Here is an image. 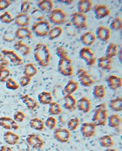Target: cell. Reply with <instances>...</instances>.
I'll list each match as a JSON object with an SVG mask.
<instances>
[{"mask_svg": "<svg viewBox=\"0 0 122 151\" xmlns=\"http://www.w3.org/2000/svg\"><path fill=\"white\" fill-rule=\"evenodd\" d=\"M97 126L93 122H84L80 127V133L86 138H90L94 137L96 133Z\"/></svg>", "mask_w": 122, "mask_h": 151, "instance_id": "10", "label": "cell"}, {"mask_svg": "<svg viewBox=\"0 0 122 151\" xmlns=\"http://www.w3.org/2000/svg\"><path fill=\"white\" fill-rule=\"evenodd\" d=\"M104 151H117V150L116 149L110 147V148H108V149H105Z\"/></svg>", "mask_w": 122, "mask_h": 151, "instance_id": "56", "label": "cell"}, {"mask_svg": "<svg viewBox=\"0 0 122 151\" xmlns=\"http://www.w3.org/2000/svg\"><path fill=\"white\" fill-rule=\"evenodd\" d=\"M56 54L60 59L68 57V52L63 46H58L56 50Z\"/></svg>", "mask_w": 122, "mask_h": 151, "instance_id": "47", "label": "cell"}, {"mask_svg": "<svg viewBox=\"0 0 122 151\" xmlns=\"http://www.w3.org/2000/svg\"><path fill=\"white\" fill-rule=\"evenodd\" d=\"M31 16L34 18L35 20L37 22H40L44 20V18L45 17V14L43 13L42 11H40L38 8L35 9L31 12Z\"/></svg>", "mask_w": 122, "mask_h": 151, "instance_id": "45", "label": "cell"}, {"mask_svg": "<svg viewBox=\"0 0 122 151\" xmlns=\"http://www.w3.org/2000/svg\"><path fill=\"white\" fill-rule=\"evenodd\" d=\"M37 98H38L39 102L42 105H49L53 101V96L52 94L50 92L46 91L40 92L37 96Z\"/></svg>", "mask_w": 122, "mask_h": 151, "instance_id": "27", "label": "cell"}, {"mask_svg": "<svg viewBox=\"0 0 122 151\" xmlns=\"http://www.w3.org/2000/svg\"><path fill=\"white\" fill-rule=\"evenodd\" d=\"M31 9V3L29 1H23L20 6V12L22 14H27Z\"/></svg>", "mask_w": 122, "mask_h": 151, "instance_id": "48", "label": "cell"}, {"mask_svg": "<svg viewBox=\"0 0 122 151\" xmlns=\"http://www.w3.org/2000/svg\"><path fill=\"white\" fill-rule=\"evenodd\" d=\"M17 151H24V150H17Z\"/></svg>", "mask_w": 122, "mask_h": 151, "instance_id": "57", "label": "cell"}, {"mask_svg": "<svg viewBox=\"0 0 122 151\" xmlns=\"http://www.w3.org/2000/svg\"><path fill=\"white\" fill-rule=\"evenodd\" d=\"M92 96L97 99H102L106 96V89L103 85H95L92 90Z\"/></svg>", "mask_w": 122, "mask_h": 151, "instance_id": "29", "label": "cell"}, {"mask_svg": "<svg viewBox=\"0 0 122 151\" xmlns=\"http://www.w3.org/2000/svg\"><path fill=\"white\" fill-rule=\"evenodd\" d=\"M108 117L107 106L105 103H101L95 107L94 113L92 118V122L97 127L105 126L107 124Z\"/></svg>", "mask_w": 122, "mask_h": 151, "instance_id": "2", "label": "cell"}, {"mask_svg": "<svg viewBox=\"0 0 122 151\" xmlns=\"http://www.w3.org/2000/svg\"><path fill=\"white\" fill-rule=\"evenodd\" d=\"M26 142L29 146L35 149L42 148L45 145L43 139L39 135L34 134L28 135L26 138Z\"/></svg>", "mask_w": 122, "mask_h": 151, "instance_id": "11", "label": "cell"}, {"mask_svg": "<svg viewBox=\"0 0 122 151\" xmlns=\"http://www.w3.org/2000/svg\"><path fill=\"white\" fill-rule=\"evenodd\" d=\"M51 29V24L48 20L37 22L31 27V31L36 36L44 37L48 35Z\"/></svg>", "mask_w": 122, "mask_h": 151, "instance_id": "3", "label": "cell"}, {"mask_svg": "<svg viewBox=\"0 0 122 151\" xmlns=\"http://www.w3.org/2000/svg\"><path fill=\"white\" fill-rule=\"evenodd\" d=\"M79 87V83L74 81V80H70L67 84L65 85L64 88V91L65 94H70L72 95L75 91H76Z\"/></svg>", "mask_w": 122, "mask_h": 151, "instance_id": "34", "label": "cell"}, {"mask_svg": "<svg viewBox=\"0 0 122 151\" xmlns=\"http://www.w3.org/2000/svg\"><path fill=\"white\" fill-rule=\"evenodd\" d=\"M11 2L9 0H0V11H3L11 6Z\"/></svg>", "mask_w": 122, "mask_h": 151, "instance_id": "51", "label": "cell"}, {"mask_svg": "<svg viewBox=\"0 0 122 151\" xmlns=\"http://www.w3.org/2000/svg\"><path fill=\"white\" fill-rule=\"evenodd\" d=\"M121 54H122L121 49H120L119 51H118V54H117V57H118V60H119V62H120V63L121 64L122 63V56H121Z\"/></svg>", "mask_w": 122, "mask_h": 151, "instance_id": "55", "label": "cell"}, {"mask_svg": "<svg viewBox=\"0 0 122 151\" xmlns=\"http://www.w3.org/2000/svg\"><path fill=\"white\" fill-rule=\"evenodd\" d=\"M0 22L4 24H10L14 22V18L8 11H6L0 15Z\"/></svg>", "mask_w": 122, "mask_h": 151, "instance_id": "43", "label": "cell"}, {"mask_svg": "<svg viewBox=\"0 0 122 151\" xmlns=\"http://www.w3.org/2000/svg\"><path fill=\"white\" fill-rule=\"evenodd\" d=\"M77 100L70 94H65L64 98L63 107L69 111H73L76 109Z\"/></svg>", "mask_w": 122, "mask_h": 151, "instance_id": "25", "label": "cell"}, {"mask_svg": "<svg viewBox=\"0 0 122 151\" xmlns=\"http://www.w3.org/2000/svg\"><path fill=\"white\" fill-rule=\"evenodd\" d=\"M58 71L64 76L69 77L73 75V67L71 60L69 57L59 60L58 63Z\"/></svg>", "mask_w": 122, "mask_h": 151, "instance_id": "5", "label": "cell"}, {"mask_svg": "<svg viewBox=\"0 0 122 151\" xmlns=\"http://www.w3.org/2000/svg\"><path fill=\"white\" fill-rule=\"evenodd\" d=\"M62 28L59 26H56L53 28H51L47 35L48 39L51 41H53L55 39H58L62 35Z\"/></svg>", "mask_w": 122, "mask_h": 151, "instance_id": "36", "label": "cell"}, {"mask_svg": "<svg viewBox=\"0 0 122 151\" xmlns=\"http://www.w3.org/2000/svg\"><path fill=\"white\" fill-rule=\"evenodd\" d=\"M110 29L115 31H120L122 28V20L121 18L120 17H116L113 20H112L111 23L109 25Z\"/></svg>", "mask_w": 122, "mask_h": 151, "instance_id": "41", "label": "cell"}, {"mask_svg": "<svg viewBox=\"0 0 122 151\" xmlns=\"http://www.w3.org/2000/svg\"><path fill=\"white\" fill-rule=\"evenodd\" d=\"M31 18L27 14H18L14 18V22L18 27H27L30 23Z\"/></svg>", "mask_w": 122, "mask_h": 151, "instance_id": "17", "label": "cell"}, {"mask_svg": "<svg viewBox=\"0 0 122 151\" xmlns=\"http://www.w3.org/2000/svg\"><path fill=\"white\" fill-rule=\"evenodd\" d=\"M6 87L8 90H17L20 88V85L18 84L15 80L12 78H9L6 82Z\"/></svg>", "mask_w": 122, "mask_h": 151, "instance_id": "42", "label": "cell"}, {"mask_svg": "<svg viewBox=\"0 0 122 151\" xmlns=\"http://www.w3.org/2000/svg\"><path fill=\"white\" fill-rule=\"evenodd\" d=\"M108 87L112 90H117L122 86V80L120 77L116 75H110L107 78Z\"/></svg>", "mask_w": 122, "mask_h": 151, "instance_id": "18", "label": "cell"}, {"mask_svg": "<svg viewBox=\"0 0 122 151\" xmlns=\"http://www.w3.org/2000/svg\"><path fill=\"white\" fill-rule=\"evenodd\" d=\"M1 54L5 58L8 59L11 63L14 66H20L22 65L23 60L20 57L18 56L15 51L8 50H1Z\"/></svg>", "mask_w": 122, "mask_h": 151, "instance_id": "13", "label": "cell"}, {"mask_svg": "<svg viewBox=\"0 0 122 151\" xmlns=\"http://www.w3.org/2000/svg\"><path fill=\"white\" fill-rule=\"evenodd\" d=\"M34 58L42 67H46L50 65L51 60L50 51L43 43L36 44L34 49Z\"/></svg>", "mask_w": 122, "mask_h": 151, "instance_id": "1", "label": "cell"}, {"mask_svg": "<svg viewBox=\"0 0 122 151\" xmlns=\"http://www.w3.org/2000/svg\"><path fill=\"white\" fill-rule=\"evenodd\" d=\"M95 37L102 42H107L110 37V31L104 26H98L95 31Z\"/></svg>", "mask_w": 122, "mask_h": 151, "instance_id": "15", "label": "cell"}, {"mask_svg": "<svg viewBox=\"0 0 122 151\" xmlns=\"http://www.w3.org/2000/svg\"><path fill=\"white\" fill-rule=\"evenodd\" d=\"M37 8L44 14H50L53 10V2L51 0H41L37 3Z\"/></svg>", "mask_w": 122, "mask_h": 151, "instance_id": "24", "label": "cell"}, {"mask_svg": "<svg viewBox=\"0 0 122 151\" xmlns=\"http://www.w3.org/2000/svg\"><path fill=\"white\" fill-rule=\"evenodd\" d=\"M93 7V3L90 0H79L77 3L78 12L84 14L89 13Z\"/></svg>", "mask_w": 122, "mask_h": 151, "instance_id": "23", "label": "cell"}, {"mask_svg": "<svg viewBox=\"0 0 122 151\" xmlns=\"http://www.w3.org/2000/svg\"><path fill=\"white\" fill-rule=\"evenodd\" d=\"M95 35L91 31H87L84 32L80 37V41L83 45L85 46V47L92 46L95 43Z\"/></svg>", "mask_w": 122, "mask_h": 151, "instance_id": "21", "label": "cell"}, {"mask_svg": "<svg viewBox=\"0 0 122 151\" xmlns=\"http://www.w3.org/2000/svg\"><path fill=\"white\" fill-rule=\"evenodd\" d=\"M98 143L101 147L108 149L114 146V141L110 135H105L98 139Z\"/></svg>", "mask_w": 122, "mask_h": 151, "instance_id": "31", "label": "cell"}, {"mask_svg": "<svg viewBox=\"0 0 122 151\" xmlns=\"http://www.w3.org/2000/svg\"><path fill=\"white\" fill-rule=\"evenodd\" d=\"M15 39L19 41L22 40H30L32 38V32L27 27H18L15 32Z\"/></svg>", "mask_w": 122, "mask_h": 151, "instance_id": "16", "label": "cell"}, {"mask_svg": "<svg viewBox=\"0 0 122 151\" xmlns=\"http://www.w3.org/2000/svg\"><path fill=\"white\" fill-rule=\"evenodd\" d=\"M70 21L73 26L77 29L86 30L87 29V18L86 15L78 12H74L70 15Z\"/></svg>", "mask_w": 122, "mask_h": 151, "instance_id": "4", "label": "cell"}, {"mask_svg": "<svg viewBox=\"0 0 122 151\" xmlns=\"http://www.w3.org/2000/svg\"><path fill=\"white\" fill-rule=\"evenodd\" d=\"M58 1L59 3L64 4L65 5H71L74 3L73 0H58Z\"/></svg>", "mask_w": 122, "mask_h": 151, "instance_id": "53", "label": "cell"}, {"mask_svg": "<svg viewBox=\"0 0 122 151\" xmlns=\"http://www.w3.org/2000/svg\"><path fill=\"white\" fill-rule=\"evenodd\" d=\"M3 39L7 42H12L15 40V37L14 34H13L11 31H7L4 33L3 35Z\"/></svg>", "mask_w": 122, "mask_h": 151, "instance_id": "49", "label": "cell"}, {"mask_svg": "<svg viewBox=\"0 0 122 151\" xmlns=\"http://www.w3.org/2000/svg\"><path fill=\"white\" fill-rule=\"evenodd\" d=\"M29 125L31 129L37 131H42L45 127L44 121L38 118L31 119L29 122Z\"/></svg>", "mask_w": 122, "mask_h": 151, "instance_id": "35", "label": "cell"}, {"mask_svg": "<svg viewBox=\"0 0 122 151\" xmlns=\"http://www.w3.org/2000/svg\"><path fill=\"white\" fill-rule=\"evenodd\" d=\"M20 136L11 131H7L3 135V139L4 142L9 146H15L19 142Z\"/></svg>", "mask_w": 122, "mask_h": 151, "instance_id": "19", "label": "cell"}, {"mask_svg": "<svg viewBox=\"0 0 122 151\" xmlns=\"http://www.w3.org/2000/svg\"><path fill=\"white\" fill-rule=\"evenodd\" d=\"M112 62L111 59H109L106 56H102L97 60L98 67L103 71H110L112 68Z\"/></svg>", "mask_w": 122, "mask_h": 151, "instance_id": "22", "label": "cell"}, {"mask_svg": "<svg viewBox=\"0 0 122 151\" xmlns=\"http://www.w3.org/2000/svg\"><path fill=\"white\" fill-rule=\"evenodd\" d=\"M76 108L84 113H87L91 109V102L86 97H82L77 101Z\"/></svg>", "mask_w": 122, "mask_h": 151, "instance_id": "20", "label": "cell"}, {"mask_svg": "<svg viewBox=\"0 0 122 151\" xmlns=\"http://www.w3.org/2000/svg\"><path fill=\"white\" fill-rule=\"evenodd\" d=\"M48 113L53 116L61 115L62 113V109L59 104L57 102H52L49 104Z\"/></svg>", "mask_w": 122, "mask_h": 151, "instance_id": "38", "label": "cell"}, {"mask_svg": "<svg viewBox=\"0 0 122 151\" xmlns=\"http://www.w3.org/2000/svg\"><path fill=\"white\" fill-rule=\"evenodd\" d=\"M108 106L109 109L116 112H120L122 111V99L121 97H117L109 101Z\"/></svg>", "mask_w": 122, "mask_h": 151, "instance_id": "32", "label": "cell"}, {"mask_svg": "<svg viewBox=\"0 0 122 151\" xmlns=\"http://www.w3.org/2000/svg\"><path fill=\"white\" fill-rule=\"evenodd\" d=\"M119 49L117 44L115 43H110L106 47L105 51V56L109 59H112L117 56L118 52Z\"/></svg>", "mask_w": 122, "mask_h": 151, "instance_id": "30", "label": "cell"}, {"mask_svg": "<svg viewBox=\"0 0 122 151\" xmlns=\"http://www.w3.org/2000/svg\"><path fill=\"white\" fill-rule=\"evenodd\" d=\"M0 151H12V149L11 147L6 145H2L0 147Z\"/></svg>", "mask_w": 122, "mask_h": 151, "instance_id": "54", "label": "cell"}, {"mask_svg": "<svg viewBox=\"0 0 122 151\" xmlns=\"http://www.w3.org/2000/svg\"><path fill=\"white\" fill-rule=\"evenodd\" d=\"M44 124L45 126L50 130H54L57 125V120L53 116H50L46 119Z\"/></svg>", "mask_w": 122, "mask_h": 151, "instance_id": "44", "label": "cell"}, {"mask_svg": "<svg viewBox=\"0 0 122 151\" xmlns=\"http://www.w3.org/2000/svg\"><path fill=\"white\" fill-rule=\"evenodd\" d=\"M31 78L30 77H27L26 76H22L20 78L19 80V84L20 86L22 87H25L27 86L31 83Z\"/></svg>", "mask_w": 122, "mask_h": 151, "instance_id": "50", "label": "cell"}, {"mask_svg": "<svg viewBox=\"0 0 122 151\" xmlns=\"http://www.w3.org/2000/svg\"><path fill=\"white\" fill-rule=\"evenodd\" d=\"M37 73H38V70H37L35 66L33 63H29L25 65L23 70V73L25 76L31 78L35 76Z\"/></svg>", "mask_w": 122, "mask_h": 151, "instance_id": "37", "label": "cell"}, {"mask_svg": "<svg viewBox=\"0 0 122 151\" xmlns=\"http://www.w3.org/2000/svg\"><path fill=\"white\" fill-rule=\"evenodd\" d=\"M11 71L6 66H0V82L5 83L6 80L10 77Z\"/></svg>", "mask_w": 122, "mask_h": 151, "instance_id": "39", "label": "cell"}, {"mask_svg": "<svg viewBox=\"0 0 122 151\" xmlns=\"http://www.w3.org/2000/svg\"><path fill=\"white\" fill-rule=\"evenodd\" d=\"M80 119L77 117L70 118L67 123V129L70 131H74L76 130L79 126Z\"/></svg>", "mask_w": 122, "mask_h": 151, "instance_id": "40", "label": "cell"}, {"mask_svg": "<svg viewBox=\"0 0 122 151\" xmlns=\"http://www.w3.org/2000/svg\"><path fill=\"white\" fill-rule=\"evenodd\" d=\"M48 22L55 24L61 25L67 21V14L61 9H54L48 15Z\"/></svg>", "mask_w": 122, "mask_h": 151, "instance_id": "6", "label": "cell"}, {"mask_svg": "<svg viewBox=\"0 0 122 151\" xmlns=\"http://www.w3.org/2000/svg\"><path fill=\"white\" fill-rule=\"evenodd\" d=\"M20 98L24 104L26 105L27 109H29L30 110H35L37 109L38 104H37V101L32 97H31L29 94H22V95L20 96Z\"/></svg>", "mask_w": 122, "mask_h": 151, "instance_id": "26", "label": "cell"}, {"mask_svg": "<svg viewBox=\"0 0 122 151\" xmlns=\"http://www.w3.org/2000/svg\"><path fill=\"white\" fill-rule=\"evenodd\" d=\"M26 118V115L25 113L20 111V110H17L16 111L14 114L13 115V119L16 122H23L24 121V120Z\"/></svg>", "mask_w": 122, "mask_h": 151, "instance_id": "46", "label": "cell"}, {"mask_svg": "<svg viewBox=\"0 0 122 151\" xmlns=\"http://www.w3.org/2000/svg\"><path fill=\"white\" fill-rule=\"evenodd\" d=\"M7 63L4 57L1 54H0V66H6Z\"/></svg>", "mask_w": 122, "mask_h": 151, "instance_id": "52", "label": "cell"}, {"mask_svg": "<svg viewBox=\"0 0 122 151\" xmlns=\"http://www.w3.org/2000/svg\"><path fill=\"white\" fill-rule=\"evenodd\" d=\"M93 13L96 20H100L109 16L110 14L109 8L105 4H97L93 7Z\"/></svg>", "mask_w": 122, "mask_h": 151, "instance_id": "12", "label": "cell"}, {"mask_svg": "<svg viewBox=\"0 0 122 151\" xmlns=\"http://www.w3.org/2000/svg\"><path fill=\"white\" fill-rule=\"evenodd\" d=\"M15 50L20 52L22 55L26 56L31 52V48L30 46L23 43L22 41H18L14 45Z\"/></svg>", "mask_w": 122, "mask_h": 151, "instance_id": "28", "label": "cell"}, {"mask_svg": "<svg viewBox=\"0 0 122 151\" xmlns=\"http://www.w3.org/2000/svg\"><path fill=\"white\" fill-rule=\"evenodd\" d=\"M107 124L109 127L116 129L120 126L121 124V118L117 114H112L108 117Z\"/></svg>", "mask_w": 122, "mask_h": 151, "instance_id": "33", "label": "cell"}, {"mask_svg": "<svg viewBox=\"0 0 122 151\" xmlns=\"http://www.w3.org/2000/svg\"><path fill=\"white\" fill-rule=\"evenodd\" d=\"M54 139L59 143H66L69 142L71 137L70 131L65 128H57L53 132Z\"/></svg>", "mask_w": 122, "mask_h": 151, "instance_id": "9", "label": "cell"}, {"mask_svg": "<svg viewBox=\"0 0 122 151\" xmlns=\"http://www.w3.org/2000/svg\"><path fill=\"white\" fill-rule=\"evenodd\" d=\"M77 76L79 83L84 87H90L94 84V81L86 70L78 69L77 71Z\"/></svg>", "mask_w": 122, "mask_h": 151, "instance_id": "8", "label": "cell"}, {"mask_svg": "<svg viewBox=\"0 0 122 151\" xmlns=\"http://www.w3.org/2000/svg\"><path fill=\"white\" fill-rule=\"evenodd\" d=\"M0 127L7 130H17L20 128L17 122H16L13 118L7 116H2L0 118Z\"/></svg>", "mask_w": 122, "mask_h": 151, "instance_id": "14", "label": "cell"}, {"mask_svg": "<svg viewBox=\"0 0 122 151\" xmlns=\"http://www.w3.org/2000/svg\"><path fill=\"white\" fill-rule=\"evenodd\" d=\"M79 58L85 62L89 67H92L95 63L96 58L93 52L89 47H83L79 52Z\"/></svg>", "mask_w": 122, "mask_h": 151, "instance_id": "7", "label": "cell"}]
</instances>
